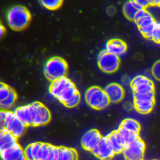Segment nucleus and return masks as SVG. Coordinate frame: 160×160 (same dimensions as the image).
<instances>
[{"mask_svg": "<svg viewBox=\"0 0 160 160\" xmlns=\"http://www.w3.org/2000/svg\"><path fill=\"white\" fill-rule=\"evenodd\" d=\"M154 104H151L149 105H140V106H134L136 109L141 114H148L150 112L153 107Z\"/></svg>", "mask_w": 160, "mask_h": 160, "instance_id": "7c9ffc66", "label": "nucleus"}, {"mask_svg": "<svg viewBox=\"0 0 160 160\" xmlns=\"http://www.w3.org/2000/svg\"><path fill=\"white\" fill-rule=\"evenodd\" d=\"M138 11L139 10L134 6L131 1L126 2L123 6V12L125 16L130 20L134 21L135 16Z\"/></svg>", "mask_w": 160, "mask_h": 160, "instance_id": "412c9836", "label": "nucleus"}, {"mask_svg": "<svg viewBox=\"0 0 160 160\" xmlns=\"http://www.w3.org/2000/svg\"><path fill=\"white\" fill-rule=\"evenodd\" d=\"M153 41L160 44V23H157L153 34Z\"/></svg>", "mask_w": 160, "mask_h": 160, "instance_id": "f704fd0d", "label": "nucleus"}, {"mask_svg": "<svg viewBox=\"0 0 160 160\" xmlns=\"http://www.w3.org/2000/svg\"><path fill=\"white\" fill-rule=\"evenodd\" d=\"M104 91L110 102H119L122 99L124 95L123 88L117 83L109 84L105 88Z\"/></svg>", "mask_w": 160, "mask_h": 160, "instance_id": "9b49d317", "label": "nucleus"}, {"mask_svg": "<svg viewBox=\"0 0 160 160\" xmlns=\"http://www.w3.org/2000/svg\"><path fill=\"white\" fill-rule=\"evenodd\" d=\"M72 154H73V160H78V152L76 150H74V149H72Z\"/></svg>", "mask_w": 160, "mask_h": 160, "instance_id": "a19ab883", "label": "nucleus"}, {"mask_svg": "<svg viewBox=\"0 0 160 160\" xmlns=\"http://www.w3.org/2000/svg\"><path fill=\"white\" fill-rule=\"evenodd\" d=\"M24 156L27 160H34L32 154V143L29 144L25 149H24Z\"/></svg>", "mask_w": 160, "mask_h": 160, "instance_id": "473e14b6", "label": "nucleus"}, {"mask_svg": "<svg viewBox=\"0 0 160 160\" xmlns=\"http://www.w3.org/2000/svg\"><path fill=\"white\" fill-rule=\"evenodd\" d=\"M136 1L144 8L145 9L147 6L150 5H153V1L151 0H136Z\"/></svg>", "mask_w": 160, "mask_h": 160, "instance_id": "4c0bfd02", "label": "nucleus"}, {"mask_svg": "<svg viewBox=\"0 0 160 160\" xmlns=\"http://www.w3.org/2000/svg\"><path fill=\"white\" fill-rule=\"evenodd\" d=\"M109 102H110L109 99L108 98V96H106V94L105 96H104V99H103V101H102V102L101 104L99 106V107L97 109L100 110V109H102L105 108L106 107H107V106L109 105Z\"/></svg>", "mask_w": 160, "mask_h": 160, "instance_id": "e433bc0d", "label": "nucleus"}, {"mask_svg": "<svg viewBox=\"0 0 160 160\" xmlns=\"http://www.w3.org/2000/svg\"><path fill=\"white\" fill-rule=\"evenodd\" d=\"M16 160H27V159H26V157H25L24 156H22L20 157L19 158H18V159H16Z\"/></svg>", "mask_w": 160, "mask_h": 160, "instance_id": "c03bdc74", "label": "nucleus"}, {"mask_svg": "<svg viewBox=\"0 0 160 160\" xmlns=\"http://www.w3.org/2000/svg\"><path fill=\"white\" fill-rule=\"evenodd\" d=\"M108 139V143L109 145V146L111 148V149L113 150L115 154H119L122 152L124 146L121 144L115 135L114 131L112 132L109 134L107 136Z\"/></svg>", "mask_w": 160, "mask_h": 160, "instance_id": "a211bd4d", "label": "nucleus"}, {"mask_svg": "<svg viewBox=\"0 0 160 160\" xmlns=\"http://www.w3.org/2000/svg\"><path fill=\"white\" fill-rule=\"evenodd\" d=\"M26 126L16 116L14 112L7 111L4 129L18 138L24 132Z\"/></svg>", "mask_w": 160, "mask_h": 160, "instance_id": "423d86ee", "label": "nucleus"}, {"mask_svg": "<svg viewBox=\"0 0 160 160\" xmlns=\"http://www.w3.org/2000/svg\"><path fill=\"white\" fill-rule=\"evenodd\" d=\"M119 62V56L108 52L106 49L102 51L98 56V66L105 72H115L118 69Z\"/></svg>", "mask_w": 160, "mask_h": 160, "instance_id": "7ed1b4c3", "label": "nucleus"}, {"mask_svg": "<svg viewBox=\"0 0 160 160\" xmlns=\"http://www.w3.org/2000/svg\"><path fill=\"white\" fill-rule=\"evenodd\" d=\"M91 152L101 160H110L115 154L108 143L107 136L102 137L98 145Z\"/></svg>", "mask_w": 160, "mask_h": 160, "instance_id": "6e6552de", "label": "nucleus"}, {"mask_svg": "<svg viewBox=\"0 0 160 160\" xmlns=\"http://www.w3.org/2000/svg\"><path fill=\"white\" fill-rule=\"evenodd\" d=\"M153 5H157L160 6V1H153Z\"/></svg>", "mask_w": 160, "mask_h": 160, "instance_id": "37998d69", "label": "nucleus"}, {"mask_svg": "<svg viewBox=\"0 0 160 160\" xmlns=\"http://www.w3.org/2000/svg\"><path fill=\"white\" fill-rule=\"evenodd\" d=\"M78 92L77 89L75 87L74 84H72L71 86L66 88L56 98L64 104L66 101L72 98L75 94H76Z\"/></svg>", "mask_w": 160, "mask_h": 160, "instance_id": "f3484780", "label": "nucleus"}, {"mask_svg": "<svg viewBox=\"0 0 160 160\" xmlns=\"http://www.w3.org/2000/svg\"><path fill=\"white\" fill-rule=\"evenodd\" d=\"M114 133L118 142L124 147L139 138V134L128 131L120 126L117 130L114 131Z\"/></svg>", "mask_w": 160, "mask_h": 160, "instance_id": "9d476101", "label": "nucleus"}, {"mask_svg": "<svg viewBox=\"0 0 160 160\" xmlns=\"http://www.w3.org/2000/svg\"><path fill=\"white\" fill-rule=\"evenodd\" d=\"M16 144L17 138L6 129L0 130V151L10 149Z\"/></svg>", "mask_w": 160, "mask_h": 160, "instance_id": "f8f14e48", "label": "nucleus"}, {"mask_svg": "<svg viewBox=\"0 0 160 160\" xmlns=\"http://www.w3.org/2000/svg\"><path fill=\"white\" fill-rule=\"evenodd\" d=\"M58 154H59V147H54V154L52 160H58Z\"/></svg>", "mask_w": 160, "mask_h": 160, "instance_id": "ea45409f", "label": "nucleus"}, {"mask_svg": "<svg viewBox=\"0 0 160 160\" xmlns=\"http://www.w3.org/2000/svg\"><path fill=\"white\" fill-rule=\"evenodd\" d=\"M144 150L145 144L139 137L125 146L122 154L126 160H143Z\"/></svg>", "mask_w": 160, "mask_h": 160, "instance_id": "39448f33", "label": "nucleus"}, {"mask_svg": "<svg viewBox=\"0 0 160 160\" xmlns=\"http://www.w3.org/2000/svg\"><path fill=\"white\" fill-rule=\"evenodd\" d=\"M155 21L152 15L149 12H146L144 17H142L141 19H139L138 21H136V24H137L139 29L145 28H147L151 25H152Z\"/></svg>", "mask_w": 160, "mask_h": 160, "instance_id": "4be33fe9", "label": "nucleus"}, {"mask_svg": "<svg viewBox=\"0 0 160 160\" xmlns=\"http://www.w3.org/2000/svg\"><path fill=\"white\" fill-rule=\"evenodd\" d=\"M67 71L66 62L59 57H53L49 59L44 69L45 76L52 82L65 78Z\"/></svg>", "mask_w": 160, "mask_h": 160, "instance_id": "f03ea898", "label": "nucleus"}, {"mask_svg": "<svg viewBox=\"0 0 160 160\" xmlns=\"http://www.w3.org/2000/svg\"><path fill=\"white\" fill-rule=\"evenodd\" d=\"M127 49L126 44L121 39H112L109 41L106 46V50L118 56L122 55Z\"/></svg>", "mask_w": 160, "mask_h": 160, "instance_id": "ddd939ff", "label": "nucleus"}, {"mask_svg": "<svg viewBox=\"0 0 160 160\" xmlns=\"http://www.w3.org/2000/svg\"><path fill=\"white\" fill-rule=\"evenodd\" d=\"M31 18L29 11L24 6H15L9 11L7 20L9 26L14 30H21L28 24Z\"/></svg>", "mask_w": 160, "mask_h": 160, "instance_id": "f257e3e1", "label": "nucleus"}, {"mask_svg": "<svg viewBox=\"0 0 160 160\" xmlns=\"http://www.w3.org/2000/svg\"><path fill=\"white\" fill-rule=\"evenodd\" d=\"M102 136L96 129H91L87 131L82 138L81 144L84 149L91 151L99 144Z\"/></svg>", "mask_w": 160, "mask_h": 160, "instance_id": "1a4fd4ad", "label": "nucleus"}, {"mask_svg": "<svg viewBox=\"0 0 160 160\" xmlns=\"http://www.w3.org/2000/svg\"><path fill=\"white\" fill-rule=\"evenodd\" d=\"M73 82L66 77L56 80L52 82L50 88V94L55 98H57L66 88L71 86Z\"/></svg>", "mask_w": 160, "mask_h": 160, "instance_id": "4468645a", "label": "nucleus"}, {"mask_svg": "<svg viewBox=\"0 0 160 160\" xmlns=\"http://www.w3.org/2000/svg\"><path fill=\"white\" fill-rule=\"evenodd\" d=\"M80 99H81L80 94L79 92H78L72 98H71L69 100L66 101L64 104L68 108H73L79 104L80 101Z\"/></svg>", "mask_w": 160, "mask_h": 160, "instance_id": "c756f323", "label": "nucleus"}, {"mask_svg": "<svg viewBox=\"0 0 160 160\" xmlns=\"http://www.w3.org/2000/svg\"><path fill=\"white\" fill-rule=\"evenodd\" d=\"M4 28H3V26L2 25H1L0 26V34H1V36L2 35L3 32H4Z\"/></svg>", "mask_w": 160, "mask_h": 160, "instance_id": "79ce46f5", "label": "nucleus"}, {"mask_svg": "<svg viewBox=\"0 0 160 160\" xmlns=\"http://www.w3.org/2000/svg\"><path fill=\"white\" fill-rule=\"evenodd\" d=\"M7 116V111L1 110L0 111V126L1 129H4V124Z\"/></svg>", "mask_w": 160, "mask_h": 160, "instance_id": "c9c22d12", "label": "nucleus"}, {"mask_svg": "<svg viewBox=\"0 0 160 160\" xmlns=\"http://www.w3.org/2000/svg\"><path fill=\"white\" fill-rule=\"evenodd\" d=\"M22 156H24V149L18 143L10 149L1 151L2 160H16Z\"/></svg>", "mask_w": 160, "mask_h": 160, "instance_id": "dca6fc26", "label": "nucleus"}, {"mask_svg": "<svg viewBox=\"0 0 160 160\" xmlns=\"http://www.w3.org/2000/svg\"><path fill=\"white\" fill-rule=\"evenodd\" d=\"M152 73L155 79L160 81V60L156 61L153 65L152 68Z\"/></svg>", "mask_w": 160, "mask_h": 160, "instance_id": "2f4dec72", "label": "nucleus"}, {"mask_svg": "<svg viewBox=\"0 0 160 160\" xmlns=\"http://www.w3.org/2000/svg\"><path fill=\"white\" fill-rule=\"evenodd\" d=\"M50 144L42 143L38 154V160H47L49 152Z\"/></svg>", "mask_w": 160, "mask_h": 160, "instance_id": "cd10ccee", "label": "nucleus"}, {"mask_svg": "<svg viewBox=\"0 0 160 160\" xmlns=\"http://www.w3.org/2000/svg\"><path fill=\"white\" fill-rule=\"evenodd\" d=\"M11 88L6 85L5 84L0 83V101H2L8 98L10 93Z\"/></svg>", "mask_w": 160, "mask_h": 160, "instance_id": "c85d7f7f", "label": "nucleus"}, {"mask_svg": "<svg viewBox=\"0 0 160 160\" xmlns=\"http://www.w3.org/2000/svg\"><path fill=\"white\" fill-rule=\"evenodd\" d=\"M39 102H34L30 104L19 107L14 111L16 116L26 126H32L36 118Z\"/></svg>", "mask_w": 160, "mask_h": 160, "instance_id": "20e7f679", "label": "nucleus"}, {"mask_svg": "<svg viewBox=\"0 0 160 160\" xmlns=\"http://www.w3.org/2000/svg\"><path fill=\"white\" fill-rule=\"evenodd\" d=\"M106 94L103 89L98 86L89 88L85 93V99L88 105L94 109H98L102 102Z\"/></svg>", "mask_w": 160, "mask_h": 160, "instance_id": "0eeeda50", "label": "nucleus"}, {"mask_svg": "<svg viewBox=\"0 0 160 160\" xmlns=\"http://www.w3.org/2000/svg\"><path fill=\"white\" fill-rule=\"evenodd\" d=\"M42 142H33L32 143V154L34 160H38V154Z\"/></svg>", "mask_w": 160, "mask_h": 160, "instance_id": "72a5a7b5", "label": "nucleus"}, {"mask_svg": "<svg viewBox=\"0 0 160 160\" xmlns=\"http://www.w3.org/2000/svg\"><path fill=\"white\" fill-rule=\"evenodd\" d=\"M146 12H147V11H146L145 9L139 11L136 13V16H135L134 21L136 22V21H138L139 19H141L142 17H144V16L145 15V14H146Z\"/></svg>", "mask_w": 160, "mask_h": 160, "instance_id": "58836bf2", "label": "nucleus"}, {"mask_svg": "<svg viewBox=\"0 0 160 160\" xmlns=\"http://www.w3.org/2000/svg\"><path fill=\"white\" fill-rule=\"evenodd\" d=\"M17 98L15 91L11 88L10 93L7 98L2 101H0V108L1 110H8L14 103Z\"/></svg>", "mask_w": 160, "mask_h": 160, "instance_id": "aec40b11", "label": "nucleus"}, {"mask_svg": "<svg viewBox=\"0 0 160 160\" xmlns=\"http://www.w3.org/2000/svg\"><path fill=\"white\" fill-rule=\"evenodd\" d=\"M133 90V92L139 93V94H144V93H148L150 92L154 91V86L153 82L149 83V84H145L141 85L136 88H134Z\"/></svg>", "mask_w": 160, "mask_h": 160, "instance_id": "393cba45", "label": "nucleus"}, {"mask_svg": "<svg viewBox=\"0 0 160 160\" xmlns=\"http://www.w3.org/2000/svg\"><path fill=\"white\" fill-rule=\"evenodd\" d=\"M152 81L144 76H138L135 77L131 82V86L132 89L145 84H149Z\"/></svg>", "mask_w": 160, "mask_h": 160, "instance_id": "b1692460", "label": "nucleus"}, {"mask_svg": "<svg viewBox=\"0 0 160 160\" xmlns=\"http://www.w3.org/2000/svg\"><path fill=\"white\" fill-rule=\"evenodd\" d=\"M58 160H73L72 148L59 147Z\"/></svg>", "mask_w": 160, "mask_h": 160, "instance_id": "5701e85b", "label": "nucleus"}, {"mask_svg": "<svg viewBox=\"0 0 160 160\" xmlns=\"http://www.w3.org/2000/svg\"><path fill=\"white\" fill-rule=\"evenodd\" d=\"M134 100L136 101H154V91L148 93L139 94L133 92Z\"/></svg>", "mask_w": 160, "mask_h": 160, "instance_id": "a878e982", "label": "nucleus"}, {"mask_svg": "<svg viewBox=\"0 0 160 160\" xmlns=\"http://www.w3.org/2000/svg\"><path fill=\"white\" fill-rule=\"evenodd\" d=\"M40 2L46 8L51 10H54L58 8L62 4L61 0H44L40 1Z\"/></svg>", "mask_w": 160, "mask_h": 160, "instance_id": "bb28decb", "label": "nucleus"}, {"mask_svg": "<svg viewBox=\"0 0 160 160\" xmlns=\"http://www.w3.org/2000/svg\"><path fill=\"white\" fill-rule=\"evenodd\" d=\"M51 119V114L49 109L42 103L38 102L37 114L32 126H38L44 125L49 122Z\"/></svg>", "mask_w": 160, "mask_h": 160, "instance_id": "2eb2a0df", "label": "nucleus"}, {"mask_svg": "<svg viewBox=\"0 0 160 160\" xmlns=\"http://www.w3.org/2000/svg\"><path fill=\"white\" fill-rule=\"evenodd\" d=\"M120 127L138 134H139L141 129L139 124L136 120L129 118L122 121L120 124Z\"/></svg>", "mask_w": 160, "mask_h": 160, "instance_id": "6ab92c4d", "label": "nucleus"}]
</instances>
